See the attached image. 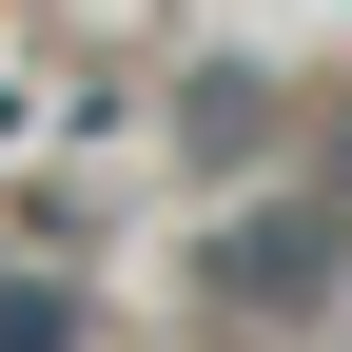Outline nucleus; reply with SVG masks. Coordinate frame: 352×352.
<instances>
[{
    "label": "nucleus",
    "mask_w": 352,
    "mask_h": 352,
    "mask_svg": "<svg viewBox=\"0 0 352 352\" xmlns=\"http://www.w3.org/2000/svg\"><path fill=\"white\" fill-rule=\"evenodd\" d=\"M196 294H215V314H314V294H333V196H274V215H235V235L196 254Z\"/></svg>",
    "instance_id": "nucleus-1"
},
{
    "label": "nucleus",
    "mask_w": 352,
    "mask_h": 352,
    "mask_svg": "<svg viewBox=\"0 0 352 352\" xmlns=\"http://www.w3.org/2000/svg\"><path fill=\"white\" fill-rule=\"evenodd\" d=\"M0 352H78V294H39V274H0Z\"/></svg>",
    "instance_id": "nucleus-2"
}]
</instances>
